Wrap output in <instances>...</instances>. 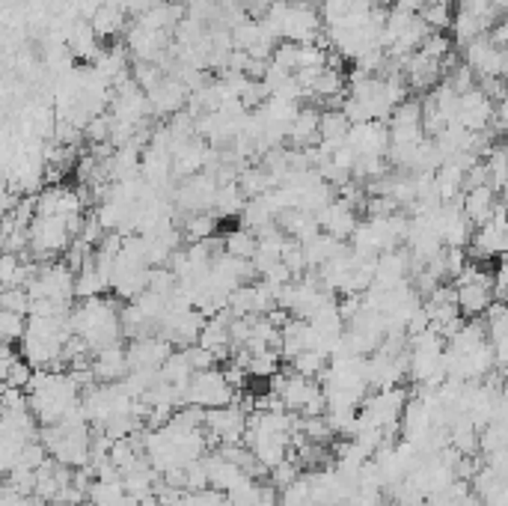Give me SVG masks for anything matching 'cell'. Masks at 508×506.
Listing matches in <instances>:
<instances>
[{"instance_id":"6da1fadb","label":"cell","mask_w":508,"mask_h":506,"mask_svg":"<svg viewBox=\"0 0 508 506\" xmlns=\"http://www.w3.org/2000/svg\"><path fill=\"white\" fill-rule=\"evenodd\" d=\"M69 322H71V334H75L89 352L122 343V319H119L116 298L98 295V298L80 301V304L71 307Z\"/></svg>"},{"instance_id":"7a4b0ae2","label":"cell","mask_w":508,"mask_h":506,"mask_svg":"<svg viewBox=\"0 0 508 506\" xmlns=\"http://www.w3.org/2000/svg\"><path fill=\"white\" fill-rule=\"evenodd\" d=\"M235 396L238 394L226 385V378H223V372L217 367L193 372L184 387V405H196V408H202V411L235 402Z\"/></svg>"},{"instance_id":"3957f363","label":"cell","mask_w":508,"mask_h":506,"mask_svg":"<svg viewBox=\"0 0 508 506\" xmlns=\"http://www.w3.org/2000/svg\"><path fill=\"white\" fill-rule=\"evenodd\" d=\"M202 429H205V438L220 444V447H229V444H244L247 411L238 402L209 408L205 417H202Z\"/></svg>"},{"instance_id":"277c9868","label":"cell","mask_w":508,"mask_h":506,"mask_svg":"<svg viewBox=\"0 0 508 506\" xmlns=\"http://www.w3.org/2000/svg\"><path fill=\"white\" fill-rule=\"evenodd\" d=\"M470 260L476 262H490V260H499L508 247V236H505V206L499 203L494 209L490 220H485L481 227H472V236H470Z\"/></svg>"},{"instance_id":"5b68a950","label":"cell","mask_w":508,"mask_h":506,"mask_svg":"<svg viewBox=\"0 0 508 506\" xmlns=\"http://www.w3.org/2000/svg\"><path fill=\"white\" fill-rule=\"evenodd\" d=\"M318 229L327 236L339 238V242H348L351 238V233L356 229V224H360V215H356V206L354 203H348L342 197H336L330 206H324L318 212Z\"/></svg>"},{"instance_id":"8992f818","label":"cell","mask_w":508,"mask_h":506,"mask_svg":"<svg viewBox=\"0 0 508 506\" xmlns=\"http://www.w3.org/2000/svg\"><path fill=\"white\" fill-rule=\"evenodd\" d=\"M89 376H93V381H98V385L122 381L128 376V354H125V345L116 343L89 354Z\"/></svg>"},{"instance_id":"52a82bcc","label":"cell","mask_w":508,"mask_h":506,"mask_svg":"<svg viewBox=\"0 0 508 506\" xmlns=\"http://www.w3.org/2000/svg\"><path fill=\"white\" fill-rule=\"evenodd\" d=\"M461 212L463 218L470 220L472 227H481L485 220H490V215H494V209L499 206V194L490 188V185H476V188H467L461 194Z\"/></svg>"},{"instance_id":"ba28073f","label":"cell","mask_w":508,"mask_h":506,"mask_svg":"<svg viewBox=\"0 0 508 506\" xmlns=\"http://www.w3.org/2000/svg\"><path fill=\"white\" fill-rule=\"evenodd\" d=\"M217 229H220V218L214 215V212H196V215H184L178 233H182V238H187V245H193V242H205V238H214Z\"/></svg>"},{"instance_id":"9c48e42d","label":"cell","mask_w":508,"mask_h":506,"mask_svg":"<svg viewBox=\"0 0 508 506\" xmlns=\"http://www.w3.org/2000/svg\"><path fill=\"white\" fill-rule=\"evenodd\" d=\"M285 363H289V369L298 372V376L318 381L321 376H324V369H327V363H330V354L315 352V349H303L298 354H291V358L285 361Z\"/></svg>"},{"instance_id":"30bf717a","label":"cell","mask_w":508,"mask_h":506,"mask_svg":"<svg viewBox=\"0 0 508 506\" xmlns=\"http://www.w3.org/2000/svg\"><path fill=\"white\" fill-rule=\"evenodd\" d=\"M220 247H223V253L250 262V256H253V251H256V233L253 229H244V227H232L229 233L220 236Z\"/></svg>"},{"instance_id":"8fae6325","label":"cell","mask_w":508,"mask_h":506,"mask_svg":"<svg viewBox=\"0 0 508 506\" xmlns=\"http://www.w3.org/2000/svg\"><path fill=\"white\" fill-rule=\"evenodd\" d=\"M283 367V358L276 349H262V352H247V361H244V369L247 376L253 378H274L276 372Z\"/></svg>"},{"instance_id":"7c38bea8","label":"cell","mask_w":508,"mask_h":506,"mask_svg":"<svg viewBox=\"0 0 508 506\" xmlns=\"http://www.w3.org/2000/svg\"><path fill=\"white\" fill-rule=\"evenodd\" d=\"M27 331V316L15 313V310H4L0 307V343L6 345H18Z\"/></svg>"},{"instance_id":"4fadbf2b","label":"cell","mask_w":508,"mask_h":506,"mask_svg":"<svg viewBox=\"0 0 508 506\" xmlns=\"http://www.w3.org/2000/svg\"><path fill=\"white\" fill-rule=\"evenodd\" d=\"M167 4H173V6H182V10H184V6L191 4V0H167Z\"/></svg>"},{"instance_id":"5bb4252c","label":"cell","mask_w":508,"mask_h":506,"mask_svg":"<svg viewBox=\"0 0 508 506\" xmlns=\"http://www.w3.org/2000/svg\"><path fill=\"white\" fill-rule=\"evenodd\" d=\"M0 414H4V408H0Z\"/></svg>"}]
</instances>
